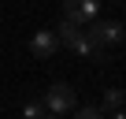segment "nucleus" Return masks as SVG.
Listing matches in <instances>:
<instances>
[{
    "instance_id": "f257e3e1",
    "label": "nucleus",
    "mask_w": 126,
    "mask_h": 119,
    "mask_svg": "<svg viewBox=\"0 0 126 119\" xmlns=\"http://www.w3.org/2000/svg\"><path fill=\"white\" fill-rule=\"evenodd\" d=\"M56 37H59V45H67V48H71V52H78V56L104 60V48H96V45L89 41L85 26H78V22H71V19H63V22L56 26Z\"/></svg>"
},
{
    "instance_id": "f03ea898",
    "label": "nucleus",
    "mask_w": 126,
    "mask_h": 119,
    "mask_svg": "<svg viewBox=\"0 0 126 119\" xmlns=\"http://www.w3.org/2000/svg\"><path fill=\"white\" fill-rule=\"evenodd\" d=\"M85 34H89V41L96 48H115V45L126 41V30L115 19H93V22H85Z\"/></svg>"
},
{
    "instance_id": "7ed1b4c3",
    "label": "nucleus",
    "mask_w": 126,
    "mask_h": 119,
    "mask_svg": "<svg viewBox=\"0 0 126 119\" xmlns=\"http://www.w3.org/2000/svg\"><path fill=\"white\" fill-rule=\"evenodd\" d=\"M41 104H45V112H56V115H63V112L78 108V97H74V89H71L67 82H52V86H48V93L41 97Z\"/></svg>"
},
{
    "instance_id": "20e7f679",
    "label": "nucleus",
    "mask_w": 126,
    "mask_h": 119,
    "mask_svg": "<svg viewBox=\"0 0 126 119\" xmlns=\"http://www.w3.org/2000/svg\"><path fill=\"white\" fill-rule=\"evenodd\" d=\"M96 11H100V0H63V19H71L78 26L93 22Z\"/></svg>"
},
{
    "instance_id": "39448f33",
    "label": "nucleus",
    "mask_w": 126,
    "mask_h": 119,
    "mask_svg": "<svg viewBox=\"0 0 126 119\" xmlns=\"http://www.w3.org/2000/svg\"><path fill=\"white\" fill-rule=\"evenodd\" d=\"M56 48H59V37H56V30H37V34L30 37V52H33L37 60H48Z\"/></svg>"
},
{
    "instance_id": "423d86ee",
    "label": "nucleus",
    "mask_w": 126,
    "mask_h": 119,
    "mask_svg": "<svg viewBox=\"0 0 126 119\" xmlns=\"http://www.w3.org/2000/svg\"><path fill=\"white\" fill-rule=\"evenodd\" d=\"M115 108H126V93H122L119 86L104 89V112H115Z\"/></svg>"
},
{
    "instance_id": "0eeeda50",
    "label": "nucleus",
    "mask_w": 126,
    "mask_h": 119,
    "mask_svg": "<svg viewBox=\"0 0 126 119\" xmlns=\"http://www.w3.org/2000/svg\"><path fill=\"white\" fill-rule=\"evenodd\" d=\"M74 119H108V112H104V108H93V104H82Z\"/></svg>"
},
{
    "instance_id": "6e6552de",
    "label": "nucleus",
    "mask_w": 126,
    "mask_h": 119,
    "mask_svg": "<svg viewBox=\"0 0 126 119\" xmlns=\"http://www.w3.org/2000/svg\"><path fill=\"white\" fill-rule=\"evenodd\" d=\"M41 115H45V104H41V100H30V104L22 108V119H41Z\"/></svg>"
},
{
    "instance_id": "1a4fd4ad",
    "label": "nucleus",
    "mask_w": 126,
    "mask_h": 119,
    "mask_svg": "<svg viewBox=\"0 0 126 119\" xmlns=\"http://www.w3.org/2000/svg\"><path fill=\"white\" fill-rule=\"evenodd\" d=\"M111 119H126V108H115V112H111Z\"/></svg>"
},
{
    "instance_id": "9d476101",
    "label": "nucleus",
    "mask_w": 126,
    "mask_h": 119,
    "mask_svg": "<svg viewBox=\"0 0 126 119\" xmlns=\"http://www.w3.org/2000/svg\"><path fill=\"white\" fill-rule=\"evenodd\" d=\"M41 119H59V115H56V112H52V115H48V112H45V115H41Z\"/></svg>"
}]
</instances>
